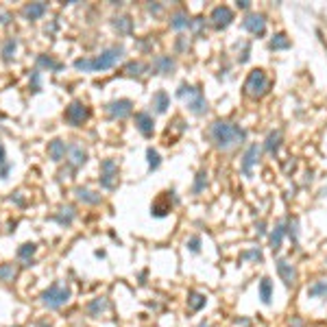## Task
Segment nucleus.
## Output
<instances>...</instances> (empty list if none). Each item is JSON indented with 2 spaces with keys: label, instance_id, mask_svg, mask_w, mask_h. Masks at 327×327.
<instances>
[{
  "label": "nucleus",
  "instance_id": "nucleus-29",
  "mask_svg": "<svg viewBox=\"0 0 327 327\" xmlns=\"http://www.w3.org/2000/svg\"><path fill=\"white\" fill-rule=\"evenodd\" d=\"M11 172V164L7 160V151H4V144L0 142V179H7Z\"/></svg>",
  "mask_w": 327,
  "mask_h": 327
},
{
  "label": "nucleus",
  "instance_id": "nucleus-30",
  "mask_svg": "<svg viewBox=\"0 0 327 327\" xmlns=\"http://www.w3.org/2000/svg\"><path fill=\"white\" fill-rule=\"evenodd\" d=\"M15 275H18V269H15L13 264H2L0 266V281L9 283L15 279Z\"/></svg>",
  "mask_w": 327,
  "mask_h": 327
},
{
  "label": "nucleus",
  "instance_id": "nucleus-33",
  "mask_svg": "<svg viewBox=\"0 0 327 327\" xmlns=\"http://www.w3.org/2000/svg\"><path fill=\"white\" fill-rule=\"evenodd\" d=\"M279 142H281V131H272V133H269V138H266V151L275 153L279 149Z\"/></svg>",
  "mask_w": 327,
  "mask_h": 327
},
{
  "label": "nucleus",
  "instance_id": "nucleus-39",
  "mask_svg": "<svg viewBox=\"0 0 327 327\" xmlns=\"http://www.w3.org/2000/svg\"><path fill=\"white\" fill-rule=\"evenodd\" d=\"M240 260H253V262H260V260H262V253H260V249L244 251V253L240 255Z\"/></svg>",
  "mask_w": 327,
  "mask_h": 327
},
{
  "label": "nucleus",
  "instance_id": "nucleus-36",
  "mask_svg": "<svg viewBox=\"0 0 327 327\" xmlns=\"http://www.w3.org/2000/svg\"><path fill=\"white\" fill-rule=\"evenodd\" d=\"M168 212H170V205L162 203V201H155V203H153V207H151V214H153V216H157V218L166 216Z\"/></svg>",
  "mask_w": 327,
  "mask_h": 327
},
{
  "label": "nucleus",
  "instance_id": "nucleus-45",
  "mask_svg": "<svg viewBox=\"0 0 327 327\" xmlns=\"http://www.w3.org/2000/svg\"><path fill=\"white\" fill-rule=\"evenodd\" d=\"M238 7H242V9H249V2H247V0H242V2H238Z\"/></svg>",
  "mask_w": 327,
  "mask_h": 327
},
{
  "label": "nucleus",
  "instance_id": "nucleus-31",
  "mask_svg": "<svg viewBox=\"0 0 327 327\" xmlns=\"http://www.w3.org/2000/svg\"><path fill=\"white\" fill-rule=\"evenodd\" d=\"M190 24V20H188V15L183 13V11H177V13H172L170 15V26L172 29H185V26Z\"/></svg>",
  "mask_w": 327,
  "mask_h": 327
},
{
  "label": "nucleus",
  "instance_id": "nucleus-4",
  "mask_svg": "<svg viewBox=\"0 0 327 327\" xmlns=\"http://www.w3.org/2000/svg\"><path fill=\"white\" fill-rule=\"evenodd\" d=\"M269 92V76L264 70H251L244 81V94L251 98H260Z\"/></svg>",
  "mask_w": 327,
  "mask_h": 327
},
{
  "label": "nucleus",
  "instance_id": "nucleus-40",
  "mask_svg": "<svg viewBox=\"0 0 327 327\" xmlns=\"http://www.w3.org/2000/svg\"><path fill=\"white\" fill-rule=\"evenodd\" d=\"M188 247H190V251H199V247H201V240L199 238H190V242H188Z\"/></svg>",
  "mask_w": 327,
  "mask_h": 327
},
{
  "label": "nucleus",
  "instance_id": "nucleus-44",
  "mask_svg": "<svg viewBox=\"0 0 327 327\" xmlns=\"http://www.w3.org/2000/svg\"><path fill=\"white\" fill-rule=\"evenodd\" d=\"M160 4H149V11H153V13H160Z\"/></svg>",
  "mask_w": 327,
  "mask_h": 327
},
{
  "label": "nucleus",
  "instance_id": "nucleus-1",
  "mask_svg": "<svg viewBox=\"0 0 327 327\" xmlns=\"http://www.w3.org/2000/svg\"><path fill=\"white\" fill-rule=\"evenodd\" d=\"M210 138L218 149L229 151V149H233V146L242 144V142L247 140V131L242 127H238V124H233V122H227V120H216L210 129Z\"/></svg>",
  "mask_w": 327,
  "mask_h": 327
},
{
  "label": "nucleus",
  "instance_id": "nucleus-13",
  "mask_svg": "<svg viewBox=\"0 0 327 327\" xmlns=\"http://www.w3.org/2000/svg\"><path fill=\"white\" fill-rule=\"evenodd\" d=\"M135 127H138V131L144 138H151L153 135V129H155V122H153V116L146 111H140L135 113Z\"/></svg>",
  "mask_w": 327,
  "mask_h": 327
},
{
  "label": "nucleus",
  "instance_id": "nucleus-19",
  "mask_svg": "<svg viewBox=\"0 0 327 327\" xmlns=\"http://www.w3.org/2000/svg\"><path fill=\"white\" fill-rule=\"evenodd\" d=\"M151 105L155 107V111H157V113H164L168 107H170V98H168V94H166L164 90H160V92H155V94H153Z\"/></svg>",
  "mask_w": 327,
  "mask_h": 327
},
{
  "label": "nucleus",
  "instance_id": "nucleus-11",
  "mask_svg": "<svg viewBox=\"0 0 327 327\" xmlns=\"http://www.w3.org/2000/svg\"><path fill=\"white\" fill-rule=\"evenodd\" d=\"M277 272H279L281 281L286 283L288 288L294 286V281H297V271H294V266L290 264V262H286V260H279V262H277Z\"/></svg>",
  "mask_w": 327,
  "mask_h": 327
},
{
  "label": "nucleus",
  "instance_id": "nucleus-3",
  "mask_svg": "<svg viewBox=\"0 0 327 327\" xmlns=\"http://www.w3.org/2000/svg\"><path fill=\"white\" fill-rule=\"evenodd\" d=\"M177 96H179V98H183V101L188 103L190 111L196 113V116H201V113H205V111H207V101H205V96L201 94L199 87L183 83V85H179Z\"/></svg>",
  "mask_w": 327,
  "mask_h": 327
},
{
  "label": "nucleus",
  "instance_id": "nucleus-16",
  "mask_svg": "<svg viewBox=\"0 0 327 327\" xmlns=\"http://www.w3.org/2000/svg\"><path fill=\"white\" fill-rule=\"evenodd\" d=\"M258 160H260V146L258 144H251L249 149H247V153H244V157H242V172L249 174L251 168L258 164Z\"/></svg>",
  "mask_w": 327,
  "mask_h": 327
},
{
  "label": "nucleus",
  "instance_id": "nucleus-26",
  "mask_svg": "<svg viewBox=\"0 0 327 327\" xmlns=\"http://www.w3.org/2000/svg\"><path fill=\"white\" fill-rule=\"evenodd\" d=\"M205 303H207L205 294H201V292H190V294H188V308L192 310V312H196V310H201Z\"/></svg>",
  "mask_w": 327,
  "mask_h": 327
},
{
  "label": "nucleus",
  "instance_id": "nucleus-7",
  "mask_svg": "<svg viewBox=\"0 0 327 327\" xmlns=\"http://www.w3.org/2000/svg\"><path fill=\"white\" fill-rule=\"evenodd\" d=\"M118 183V164L113 160L101 162V185L105 190H113Z\"/></svg>",
  "mask_w": 327,
  "mask_h": 327
},
{
  "label": "nucleus",
  "instance_id": "nucleus-5",
  "mask_svg": "<svg viewBox=\"0 0 327 327\" xmlns=\"http://www.w3.org/2000/svg\"><path fill=\"white\" fill-rule=\"evenodd\" d=\"M70 301V288L63 283H53L48 290L42 292V303L51 310H57Z\"/></svg>",
  "mask_w": 327,
  "mask_h": 327
},
{
  "label": "nucleus",
  "instance_id": "nucleus-38",
  "mask_svg": "<svg viewBox=\"0 0 327 327\" xmlns=\"http://www.w3.org/2000/svg\"><path fill=\"white\" fill-rule=\"evenodd\" d=\"M205 185H207V172H205V170H201L199 174H196V181H194V188H192V192H194V194H199L201 190L205 188Z\"/></svg>",
  "mask_w": 327,
  "mask_h": 327
},
{
  "label": "nucleus",
  "instance_id": "nucleus-18",
  "mask_svg": "<svg viewBox=\"0 0 327 327\" xmlns=\"http://www.w3.org/2000/svg\"><path fill=\"white\" fill-rule=\"evenodd\" d=\"M74 194L81 203H87V205H98L101 203V194L92 192L90 188H74Z\"/></svg>",
  "mask_w": 327,
  "mask_h": 327
},
{
  "label": "nucleus",
  "instance_id": "nucleus-42",
  "mask_svg": "<svg viewBox=\"0 0 327 327\" xmlns=\"http://www.w3.org/2000/svg\"><path fill=\"white\" fill-rule=\"evenodd\" d=\"M33 90H40V72H35V74H33Z\"/></svg>",
  "mask_w": 327,
  "mask_h": 327
},
{
  "label": "nucleus",
  "instance_id": "nucleus-32",
  "mask_svg": "<svg viewBox=\"0 0 327 327\" xmlns=\"http://www.w3.org/2000/svg\"><path fill=\"white\" fill-rule=\"evenodd\" d=\"M288 46H290V40H288L283 33H277V35L271 40V48H272V51H283V48H288Z\"/></svg>",
  "mask_w": 327,
  "mask_h": 327
},
{
  "label": "nucleus",
  "instance_id": "nucleus-12",
  "mask_svg": "<svg viewBox=\"0 0 327 327\" xmlns=\"http://www.w3.org/2000/svg\"><path fill=\"white\" fill-rule=\"evenodd\" d=\"M87 162V151L81 144H70L68 146V164L72 168H81Z\"/></svg>",
  "mask_w": 327,
  "mask_h": 327
},
{
  "label": "nucleus",
  "instance_id": "nucleus-8",
  "mask_svg": "<svg viewBox=\"0 0 327 327\" xmlns=\"http://www.w3.org/2000/svg\"><path fill=\"white\" fill-rule=\"evenodd\" d=\"M105 111L111 120H124L127 116H131L133 111V103L127 101V98H120V101H111L105 105Z\"/></svg>",
  "mask_w": 327,
  "mask_h": 327
},
{
  "label": "nucleus",
  "instance_id": "nucleus-22",
  "mask_svg": "<svg viewBox=\"0 0 327 327\" xmlns=\"http://www.w3.org/2000/svg\"><path fill=\"white\" fill-rule=\"evenodd\" d=\"M283 236H286V225H283V222H279V225L275 227V231L271 233V249H272V251H279Z\"/></svg>",
  "mask_w": 327,
  "mask_h": 327
},
{
  "label": "nucleus",
  "instance_id": "nucleus-23",
  "mask_svg": "<svg viewBox=\"0 0 327 327\" xmlns=\"http://www.w3.org/2000/svg\"><path fill=\"white\" fill-rule=\"evenodd\" d=\"M37 68H46V70H53V72H59L63 65L59 61H54L53 57H48V54H40L37 57Z\"/></svg>",
  "mask_w": 327,
  "mask_h": 327
},
{
  "label": "nucleus",
  "instance_id": "nucleus-2",
  "mask_svg": "<svg viewBox=\"0 0 327 327\" xmlns=\"http://www.w3.org/2000/svg\"><path fill=\"white\" fill-rule=\"evenodd\" d=\"M124 54V48L122 46H111L107 51H103L98 57L94 59H76L74 61V68L76 70H83V72H103V70H109L118 63V59Z\"/></svg>",
  "mask_w": 327,
  "mask_h": 327
},
{
  "label": "nucleus",
  "instance_id": "nucleus-43",
  "mask_svg": "<svg viewBox=\"0 0 327 327\" xmlns=\"http://www.w3.org/2000/svg\"><path fill=\"white\" fill-rule=\"evenodd\" d=\"M9 20H11V15H9V13H0V24H7Z\"/></svg>",
  "mask_w": 327,
  "mask_h": 327
},
{
  "label": "nucleus",
  "instance_id": "nucleus-17",
  "mask_svg": "<svg viewBox=\"0 0 327 327\" xmlns=\"http://www.w3.org/2000/svg\"><path fill=\"white\" fill-rule=\"evenodd\" d=\"M46 9H48L46 2H31V4H26V7L22 9V15H24L29 22H33V20H40L42 15L46 13Z\"/></svg>",
  "mask_w": 327,
  "mask_h": 327
},
{
  "label": "nucleus",
  "instance_id": "nucleus-21",
  "mask_svg": "<svg viewBox=\"0 0 327 327\" xmlns=\"http://www.w3.org/2000/svg\"><path fill=\"white\" fill-rule=\"evenodd\" d=\"M111 24L118 33H131L133 31V20H131L129 15H118V18H113Z\"/></svg>",
  "mask_w": 327,
  "mask_h": 327
},
{
  "label": "nucleus",
  "instance_id": "nucleus-46",
  "mask_svg": "<svg viewBox=\"0 0 327 327\" xmlns=\"http://www.w3.org/2000/svg\"><path fill=\"white\" fill-rule=\"evenodd\" d=\"M199 327H212V325H210V323H205V321H203V323H201Z\"/></svg>",
  "mask_w": 327,
  "mask_h": 327
},
{
  "label": "nucleus",
  "instance_id": "nucleus-35",
  "mask_svg": "<svg viewBox=\"0 0 327 327\" xmlns=\"http://www.w3.org/2000/svg\"><path fill=\"white\" fill-rule=\"evenodd\" d=\"M308 294L310 297H325L327 294V281H319V283H314V286H310Z\"/></svg>",
  "mask_w": 327,
  "mask_h": 327
},
{
  "label": "nucleus",
  "instance_id": "nucleus-14",
  "mask_svg": "<svg viewBox=\"0 0 327 327\" xmlns=\"http://www.w3.org/2000/svg\"><path fill=\"white\" fill-rule=\"evenodd\" d=\"M65 155H68V144H65L63 140H53V142H48V157H51L53 162L59 164Z\"/></svg>",
  "mask_w": 327,
  "mask_h": 327
},
{
  "label": "nucleus",
  "instance_id": "nucleus-37",
  "mask_svg": "<svg viewBox=\"0 0 327 327\" xmlns=\"http://www.w3.org/2000/svg\"><path fill=\"white\" fill-rule=\"evenodd\" d=\"M146 157H149V168L151 170H157V168H160V153H157L155 149H149L146 151Z\"/></svg>",
  "mask_w": 327,
  "mask_h": 327
},
{
  "label": "nucleus",
  "instance_id": "nucleus-27",
  "mask_svg": "<svg viewBox=\"0 0 327 327\" xmlns=\"http://www.w3.org/2000/svg\"><path fill=\"white\" fill-rule=\"evenodd\" d=\"M35 251H37V244H35V242H26V244H22V247L18 249V258H20L22 262H26V264H29L31 258L35 255Z\"/></svg>",
  "mask_w": 327,
  "mask_h": 327
},
{
  "label": "nucleus",
  "instance_id": "nucleus-10",
  "mask_svg": "<svg viewBox=\"0 0 327 327\" xmlns=\"http://www.w3.org/2000/svg\"><path fill=\"white\" fill-rule=\"evenodd\" d=\"M242 26L249 33H253V35H262V33L266 31V20L262 13H249L247 18L242 20Z\"/></svg>",
  "mask_w": 327,
  "mask_h": 327
},
{
  "label": "nucleus",
  "instance_id": "nucleus-34",
  "mask_svg": "<svg viewBox=\"0 0 327 327\" xmlns=\"http://www.w3.org/2000/svg\"><path fill=\"white\" fill-rule=\"evenodd\" d=\"M144 70H146V65L140 63V61H131V63L124 65V72L129 76H140V74H144Z\"/></svg>",
  "mask_w": 327,
  "mask_h": 327
},
{
  "label": "nucleus",
  "instance_id": "nucleus-15",
  "mask_svg": "<svg viewBox=\"0 0 327 327\" xmlns=\"http://www.w3.org/2000/svg\"><path fill=\"white\" fill-rule=\"evenodd\" d=\"M174 68H177V63H174V59L168 57V54H160V57H155V61H153V70H155L157 74H170Z\"/></svg>",
  "mask_w": 327,
  "mask_h": 327
},
{
  "label": "nucleus",
  "instance_id": "nucleus-6",
  "mask_svg": "<svg viewBox=\"0 0 327 327\" xmlns=\"http://www.w3.org/2000/svg\"><path fill=\"white\" fill-rule=\"evenodd\" d=\"M65 122L72 124V127H81L87 118H90V109H87L85 103L81 101H72L68 107H65V113H63Z\"/></svg>",
  "mask_w": 327,
  "mask_h": 327
},
{
  "label": "nucleus",
  "instance_id": "nucleus-25",
  "mask_svg": "<svg viewBox=\"0 0 327 327\" xmlns=\"http://www.w3.org/2000/svg\"><path fill=\"white\" fill-rule=\"evenodd\" d=\"M260 299H262V303H271V299H272V281L269 277H264L260 281Z\"/></svg>",
  "mask_w": 327,
  "mask_h": 327
},
{
  "label": "nucleus",
  "instance_id": "nucleus-24",
  "mask_svg": "<svg viewBox=\"0 0 327 327\" xmlns=\"http://www.w3.org/2000/svg\"><path fill=\"white\" fill-rule=\"evenodd\" d=\"M15 51H18V40L15 37H9L7 42H4V46H2V59L4 61H13V57H15Z\"/></svg>",
  "mask_w": 327,
  "mask_h": 327
},
{
  "label": "nucleus",
  "instance_id": "nucleus-41",
  "mask_svg": "<svg viewBox=\"0 0 327 327\" xmlns=\"http://www.w3.org/2000/svg\"><path fill=\"white\" fill-rule=\"evenodd\" d=\"M286 233H288V236H290L292 240H297V220H292V222H290V229H288Z\"/></svg>",
  "mask_w": 327,
  "mask_h": 327
},
{
  "label": "nucleus",
  "instance_id": "nucleus-20",
  "mask_svg": "<svg viewBox=\"0 0 327 327\" xmlns=\"http://www.w3.org/2000/svg\"><path fill=\"white\" fill-rule=\"evenodd\" d=\"M109 308V301L105 297H98L94 299V301H90V305H87V314L90 316H101V312H107Z\"/></svg>",
  "mask_w": 327,
  "mask_h": 327
},
{
  "label": "nucleus",
  "instance_id": "nucleus-28",
  "mask_svg": "<svg viewBox=\"0 0 327 327\" xmlns=\"http://www.w3.org/2000/svg\"><path fill=\"white\" fill-rule=\"evenodd\" d=\"M59 212H61V214L54 216V220H57L59 225H70V222H72V218H74V207L72 205H65Z\"/></svg>",
  "mask_w": 327,
  "mask_h": 327
},
{
  "label": "nucleus",
  "instance_id": "nucleus-9",
  "mask_svg": "<svg viewBox=\"0 0 327 327\" xmlns=\"http://www.w3.org/2000/svg\"><path fill=\"white\" fill-rule=\"evenodd\" d=\"M210 20H212V24H214L216 29H225V26L231 24V20H233V11L229 9V7H225V4H220V7H216L214 11H212Z\"/></svg>",
  "mask_w": 327,
  "mask_h": 327
}]
</instances>
